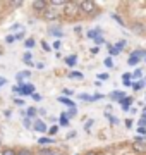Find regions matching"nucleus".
<instances>
[{"instance_id":"f257e3e1","label":"nucleus","mask_w":146,"mask_h":155,"mask_svg":"<svg viewBox=\"0 0 146 155\" xmlns=\"http://www.w3.org/2000/svg\"><path fill=\"white\" fill-rule=\"evenodd\" d=\"M59 16H60V11H57V9H46L45 11L46 21H55V19H59Z\"/></svg>"},{"instance_id":"f03ea898","label":"nucleus","mask_w":146,"mask_h":155,"mask_svg":"<svg viewBox=\"0 0 146 155\" xmlns=\"http://www.w3.org/2000/svg\"><path fill=\"white\" fill-rule=\"evenodd\" d=\"M79 7H81L84 12H93L96 9L95 2H81V4H79Z\"/></svg>"},{"instance_id":"7ed1b4c3","label":"nucleus","mask_w":146,"mask_h":155,"mask_svg":"<svg viewBox=\"0 0 146 155\" xmlns=\"http://www.w3.org/2000/svg\"><path fill=\"white\" fill-rule=\"evenodd\" d=\"M78 7H79L78 4H74V2H67V4H65V12L72 16V14H76V12H78Z\"/></svg>"},{"instance_id":"20e7f679","label":"nucleus","mask_w":146,"mask_h":155,"mask_svg":"<svg viewBox=\"0 0 146 155\" xmlns=\"http://www.w3.org/2000/svg\"><path fill=\"white\" fill-rule=\"evenodd\" d=\"M132 148H134L136 152H146V143L141 141V140H136L134 143H132Z\"/></svg>"},{"instance_id":"39448f33","label":"nucleus","mask_w":146,"mask_h":155,"mask_svg":"<svg viewBox=\"0 0 146 155\" xmlns=\"http://www.w3.org/2000/svg\"><path fill=\"white\" fill-rule=\"evenodd\" d=\"M34 131H38V133H45L46 131V126H45V122L43 121H34Z\"/></svg>"},{"instance_id":"423d86ee","label":"nucleus","mask_w":146,"mask_h":155,"mask_svg":"<svg viewBox=\"0 0 146 155\" xmlns=\"http://www.w3.org/2000/svg\"><path fill=\"white\" fill-rule=\"evenodd\" d=\"M45 7H46L45 0H36V2H33V9L34 11H43Z\"/></svg>"},{"instance_id":"0eeeda50","label":"nucleus","mask_w":146,"mask_h":155,"mask_svg":"<svg viewBox=\"0 0 146 155\" xmlns=\"http://www.w3.org/2000/svg\"><path fill=\"white\" fill-rule=\"evenodd\" d=\"M29 76H31L29 71H23V72H17L16 74V79L19 81V83H23V79H26V78H29Z\"/></svg>"},{"instance_id":"6e6552de","label":"nucleus","mask_w":146,"mask_h":155,"mask_svg":"<svg viewBox=\"0 0 146 155\" xmlns=\"http://www.w3.org/2000/svg\"><path fill=\"white\" fill-rule=\"evenodd\" d=\"M100 35H101V29L100 28H96V29H90V31H88V38H93V40H95V38H98V36H100Z\"/></svg>"},{"instance_id":"1a4fd4ad","label":"nucleus","mask_w":146,"mask_h":155,"mask_svg":"<svg viewBox=\"0 0 146 155\" xmlns=\"http://www.w3.org/2000/svg\"><path fill=\"white\" fill-rule=\"evenodd\" d=\"M33 95V86L31 84H24V86H21V95Z\"/></svg>"},{"instance_id":"9d476101","label":"nucleus","mask_w":146,"mask_h":155,"mask_svg":"<svg viewBox=\"0 0 146 155\" xmlns=\"http://www.w3.org/2000/svg\"><path fill=\"white\" fill-rule=\"evenodd\" d=\"M110 97H112V100H119V102H122V100H124V93H122V91H112Z\"/></svg>"},{"instance_id":"9b49d317","label":"nucleus","mask_w":146,"mask_h":155,"mask_svg":"<svg viewBox=\"0 0 146 155\" xmlns=\"http://www.w3.org/2000/svg\"><path fill=\"white\" fill-rule=\"evenodd\" d=\"M65 4L67 2H64V0H52V2H48V5L52 7H65Z\"/></svg>"},{"instance_id":"f8f14e48","label":"nucleus","mask_w":146,"mask_h":155,"mask_svg":"<svg viewBox=\"0 0 146 155\" xmlns=\"http://www.w3.org/2000/svg\"><path fill=\"white\" fill-rule=\"evenodd\" d=\"M138 62H139V57H136V55H131L129 59H127V64H129V66H136Z\"/></svg>"},{"instance_id":"ddd939ff","label":"nucleus","mask_w":146,"mask_h":155,"mask_svg":"<svg viewBox=\"0 0 146 155\" xmlns=\"http://www.w3.org/2000/svg\"><path fill=\"white\" fill-rule=\"evenodd\" d=\"M59 102H60V104H65V105H71V107H74V104L71 102V100H67V98H62V97H59Z\"/></svg>"},{"instance_id":"4468645a","label":"nucleus","mask_w":146,"mask_h":155,"mask_svg":"<svg viewBox=\"0 0 146 155\" xmlns=\"http://www.w3.org/2000/svg\"><path fill=\"white\" fill-rule=\"evenodd\" d=\"M60 124L62 126H69V119H67V116L64 114V116H60Z\"/></svg>"},{"instance_id":"2eb2a0df","label":"nucleus","mask_w":146,"mask_h":155,"mask_svg":"<svg viewBox=\"0 0 146 155\" xmlns=\"http://www.w3.org/2000/svg\"><path fill=\"white\" fill-rule=\"evenodd\" d=\"M65 62H67L69 66H76V57H67V59H65Z\"/></svg>"},{"instance_id":"dca6fc26","label":"nucleus","mask_w":146,"mask_h":155,"mask_svg":"<svg viewBox=\"0 0 146 155\" xmlns=\"http://www.w3.org/2000/svg\"><path fill=\"white\" fill-rule=\"evenodd\" d=\"M124 45H125V41H124V40H122V41H119V43L115 45V47H113V48L117 50V52H120V50L124 48Z\"/></svg>"},{"instance_id":"f3484780","label":"nucleus","mask_w":146,"mask_h":155,"mask_svg":"<svg viewBox=\"0 0 146 155\" xmlns=\"http://www.w3.org/2000/svg\"><path fill=\"white\" fill-rule=\"evenodd\" d=\"M2 155H16V152L11 148H7V150H2Z\"/></svg>"},{"instance_id":"a211bd4d","label":"nucleus","mask_w":146,"mask_h":155,"mask_svg":"<svg viewBox=\"0 0 146 155\" xmlns=\"http://www.w3.org/2000/svg\"><path fill=\"white\" fill-rule=\"evenodd\" d=\"M26 47H28V48H33L34 47V40H26Z\"/></svg>"},{"instance_id":"6ab92c4d","label":"nucleus","mask_w":146,"mask_h":155,"mask_svg":"<svg viewBox=\"0 0 146 155\" xmlns=\"http://www.w3.org/2000/svg\"><path fill=\"white\" fill-rule=\"evenodd\" d=\"M113 19H115V21H117L119 24H120V26H124V21H122V19H120L119 16H117V14H113Z\"/></svg>"},{"instance_id":"aec40b11","label":"nucleus","mask_w":146,"mask_h":155,"mask_svg":"<svg viewBox=\"0 0 146 155\" xmlns=\"http://www.w3.org/2000/svg\"><path fill=\"white\" fill-rule=\"evenodd\" d=\"M28 116H29V117L36 116V109H28Z\"/></svg>"},{"instance_id":"412c9836","label":"nucleus","mask_w":146,"mask_h":155,"mask_svg":"<svg viewBox=\"0 0 146 155\" xmlns=\"http://www.w3.org/2000/svg\"><path fill=\"white\" fill-rule=\"evenodd\" d=\"M103 41H105V40H103V36H101V35L98 36V38H95V43H98V45H100V43H103Z\"/></svg>"},{"instance_id":"4be33fe9","label":"nucleus","mask_w":146,"mask_h":155,"mask_svg":"<svg viewBox=\"0 0 146 155\" xmlns=\"http://www.w3.org/2000/svg\"><path fill=\"white\" fill-rule=\"evenodd\" d=\"M52 153H53V152H50L48 148H43V150H41V155H52Z\"/></svg>"},{"instance_id":"5701e85b","label":"nucleus","mask_w":146,"mask_h":155,"mask_svg":"<svg viewBox=\"0 0 146 155\" xmlns=\"http://www.w3.org/2000/svg\"><path fill=\"white\" fill-rule=\"evenodd\" d=\"M23 124H24V127H31V121H29V119H24Z\"/></svg>"},{"instance_id":"b1692460","label":"nucleus","mask_w":146,"mask_h":155,"mask_svg":"<svg viewBox=\"0 0 146 155\" xmlns=\"http://www.w3.org/2000/svg\"><path fill=\"white\" fill-rule=\"evenodd\" d=\"M71 78H83L81 72H71Z\"/></svg>"},{"instance_id":"393cba45","label":"nucleus","mask_w":146,"mask_h":155,"mask_svg":"<svg viewBox=\"0 0 146 155\" xmlns=\"http://www.w3.org/2000/svg\"><path fill=\"white\" fill-rule=\"evenodd\" d=\"M91 126H93V121H88V122H86V126H84V127H86V131H90V127H91Z\"/></svg>"},{"instance_id":"a878e982","label":"nucleus","mask_w":146,"mask_h":155,"mask_svg":"<svg viewBox=\"0 0 146 155\" xmlns=\"http://www.w3.org/2000/svg\"><path fill=\"white\" fill-rule=\"evenodd\" d=\"M65 116H67V117H72V116H76V109H72V110H71V112H67Z\"/></svg>"},{"instance_id":"bb28decb","label":"nucleus","mask_w":146,"mask_h":155,"mask_svg":"<svg viewBox=\"0 0 146 155\" xmlns=\"http://www.w3.org/2000/svg\"><path fill=\"white\" fill-rule=\"evenodd\" d=\"M117 54H119L117 50L113 48V47H110V55H117Z\"/></svg>"},{"instance_id":"cd10ccee","label":"nucleus","mask_w":146,"mask_h":155,"mask_svg":"<svg viewBox=\"0 0 146 155\" xmlns=\"http://www.w3.org/2000/svg\"><path fill=\"white\" fill-rule=\"evenodd\" d=\"M52 35H62V31H59V29H50Z\"/></svg>"},{"instance_id":"c85d7f7f","label":"nucleus","mask_w":146,"mask_h":155,"mask_svg":"<svg viewBox=\"0 0 146 155\" xmlns=\"http://www.w3.org/2000/svg\"><path fill=\"white\" fill-rule=\"evenodd\" d=\"M105 64H107L108 67H112V66H113V64H112V61H110V59H105Z\"/></svg>"},{"instance_id":"c756f323","label":"nucleus","mask_w":146,"mask_h":155,"mask_svg":"<svg viewBox=\"0 0 146 155\" xmlns=\"http://www.w3.org/2000/svg\"><path fill=\"white\" fill-rule=\"evenodd\" d=\"M31 97H33V98H34V100H41V97H40V95H38V93H33V95H31Z\"/></svg>"},{"instance_id":"7c9ffc66","label":"nucleus","mask_w":146,"mask_h":155,"mask_svg":"<svg viewBox=\"0 0 146 155\" xmlns=\"http://www.w3.org/2000/svg\"><path fill=\"white\" fill-rule=\"evenodd\" d=\"M40 143H50V140H48V138H41V140H40Z\"/></svg>"},{"instance_id":"2f4dec72","label":"nucleus","mask_w":146,"mask_h":155,"mask_svg":"<svg viewBox=\"0 0 146 155\" xmlns=\"http://www.w3.org/2000/svg\"><path fill=\"white\" fill-rule=\"evenodd\" d=\"M14 40H16V38H14V36H7V43H12Z\"/></svg>"},{"instance_id":"473e14b6","label":"nucleus","mask_w":146,"mask_h":155,"mask_svg":"<svg viewBox=\"0 0 146 155\" xmlns=\"http://www.w3.org/2000/svg\"><path fill=\"white\" fill-rule=\"evenodd\" d=\"M16 38H17V40H23V38H24V33H23V31H21V33H19V35H17V36H16Z\"/></svg>"},{"instance_id":"72a5a7b5","label":"nucleus","mask_w":146,"mask_h":155,"mask_svg":"<svg viewBox=\"0 0 146 155\" xmlns=\"http://www.w3.org/2000/svg\"><path fill=\"white\" fill-rule=\"evenodd\" d=\"M41 47H43V50H50V47H48V43H41Z\"/></svg>"},{"instance_id":"f704fd0d","label":"nucleus","mask_w":146,"mask_h":155,"mask_svg":"<svg viewBox=\"0 0 146 155\" xmlns=\"http://www.w3.org/2000/svg\"><path fill=\"white\" fill-rule=\"evenodd\" d=\"M98 78H100V79H108V74H100Z\"/></svg>"},{"instance_id":"c9c22d12","label":"nucleus","mask_w":146,"mask_h":155,"mask_svg":"<svg viewBox=\"0 0 146 155\" xmlns=\"http://www.w3.org/2000/svg\"><path fill=\"white\" fill-rule=\"evenodd\" d=\"M131 124H132V121H131V119H127V121H125V126L131 127Z\"/></svg>"},{"instance_id":"e433bc0d","label":"nucleus","mask_w":146,"mask_h":155,"mask_svg":"<svg viewBox=\"0 0 146 155\" xmlns=\"http://www.w3.org/2000/svg\"><path fill=\"white\" fill-rule=\"evenodd\" d=\"M7 83V79H5V78H0V84H5Z\"/></svg>"},{"instance_id":"4c0bfd02","label":"nucleus","mask_w":146,"mask_h":155,"mask_svg":"<svg viewBox=\"0 0 146 155\" xmlns=\"http://www.w3.org/2000/svg\"><path fill=\"white\" fill-rule=\"evenodd\" d=\"M84 155H98V153H96V152H86Z\"/></svg>"},{"instance_id":"58836bf2","label":"nucleus","mask_w":146,"mask_h":155,"mask_svg":"<svg viewBox=\"0 0 146 155\" xmlns=\"http://www.w3.org/2000/svg\"><path fill=\"white\" fill-rule=\"evenodd\" d=\"M19 155H29V152H23V153H19Z\"/></svg>"},{"instance_id":"ea45409f","label":"nucleus","mask_w":146,"mask_h":155,"mask_svg":"<svg viewBox=\"0 0 146 155\" xmlns=\"http://www.w3.org/2000/svg\"><path fill=\"white\" fill-rule=\"evenodd\" d=\"M52 155H62V153H57V152H53V153H52Z\"/></svg>"},{"instance_id":"a19ab883","label":"nucleus","mask_w":146,"mask_h":155,"mask_svg":"<svg viewBox=\"0 0 146 155\" xmlns=\"http://www.w3.org/2000/svg\"><path fill=\"white\" fill-rule=\"evenodd\" d=\"M144 59H146V57H144Z\"/></svg>"}]
</instances>
